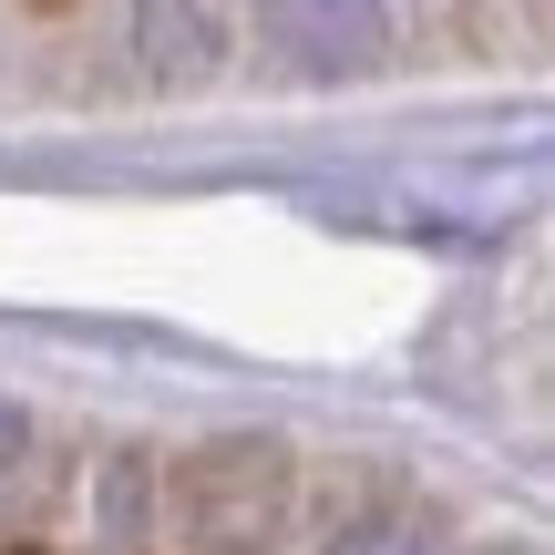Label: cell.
Returning <instances> with one entry per match:
<instances>
[{
  "label": "cell",
  "instance_id": "4",
  "mask_svg": "<svg viewBox=\"0 0 555 555\" xmlns=\"http://www.w3.org/2000/svg\"><path fill=\"white\" fill-rule=\"evenodd\" d=\"M11 463H21V412L0 401V474H11Z\"/></svg>",
  "mask_w": 555,
  "mask_h": 555
},
{
  "label": "cell",
  "instance_id": "3",
  "mask_svg": "<svg viewBox=\"0 0 555 555\" xmlns=\"http://www.w3.org/2000/svg\"><path fill=\"white\" fill-rule=\"evenodd\" d=\"M330 555H433V535H422V525H391V515H380V525H350V535H339Z\"/></svg>",
  "mask_w": 555,
  "mask_h": 555
},
{
  "label": "cell",
  "instance_id": "1",
  "mask_svg": "<svg viewBox=\"0 0 555 555\" xmlns=\"http://www.w3.org/2000/svg\"><path fill=\"white\" fill-rule=\"evenodd\" d=\"M258 52L288 82H360L391 62V11L380 0H258Z\"/></svg>",
  "mask_w": 555,
  "mask_h": 555
},
{
  "label": "cell",
  "instance_id": "2",
  "mask_svg": "<svg viewBox=\"0 0 555 555\" xmlns=\"http://www.w3.org/2000/svg\"><path fill=\"white\" fill-rule=\"evenodd\" d=\"M134 52L155 82H206L227 52V21L217 0H134Z\"/></svg>",
  "mask_w": 555,
  "mask_h": 555
}]
</instances>
